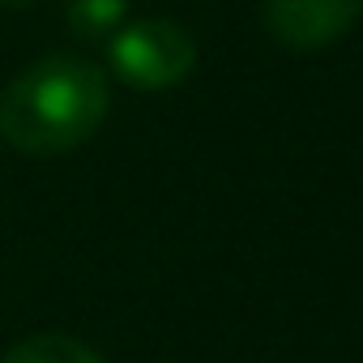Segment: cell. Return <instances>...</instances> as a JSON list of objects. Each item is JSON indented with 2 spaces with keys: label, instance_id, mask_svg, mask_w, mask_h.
<instances>
[{
  "label": "cell",
  "instance_id": "obj_1",
  "mask_svg": "<svg viewBox=\"0 0 363 363\" xmlns=\"http://www.w3.org/2000/svg\"><path fill=\"white\" fill-rule=\"evenodd\" d=\"M107 77L82 56H43L0 90V137L22 154H69L107 120Z\"/></svg>",
  "mask_w": 363,
  "mask_h": 363
},
{
  "label": "cell",
  "instance_id": "obj_2",
  "mask_svg": "<svg viewBox=\"0 0 363 363\" xmlns=\"http://www.w3.org/2000/svg\"><path fill=\"white\" fill-rule=\"evenodd\" d=\"M197 65V43L193 35L167 22V18H141L111 39V69L120 82L137 90H167L175 82H184Z\"/></svg>",
  "mask_w": 363,
  "mask_h": 363
},
{
  "label": "cell",
  "instance_id": "obj_3",
  "mask_svg": "<svg viewBox=\"0 0 363 363\" xmlns=\"http://www.w3.org/2000/svg\"><path fill=\"white\" fill-rule=\"evenodd\" d=\"M363 0H261V22L291 52H320L350 35Z\"/></svg>",
  "mask_w": 363,
  "mask_h": 363
},
{
  "label": "cell",
  "instance_id": "obj_4",
  "mask_svg": "<svg viewBox=\"0 0 363 363\" xmlns=\"http://www.w3.org/2000/svg\"><path fill=\"white\" fill-rule=\"evenodd\" d=\"M0 363H107V359L69 333H35V337L18 342Z\"/></svg>",
  "mask_w": 363,
  "mask_h": 363
},
{
  "label": "cell",
  "instance_id": "obj_5",
  "mask_svg": "<svg viewBox=\"0 0 363 363\" xmlns=\"http://www.w3.org/2000/svg\"><path fill=\"white\" fill-rule=\"evenodd\" d=\"M124 9H128V0H69L65 18L82 39H107V35H116Z\"/></svg>",
  "mask_w": 363,
  "mask_h": 363
},
{
  "label": "cell",
  "instance_id": "obj_6",
  "mask_svg": "<svg viewBox=\"0 0 363 363\" xmlns=\"http://www.w3.org/2000/svg\"><path fill=\"white\" fill-rule=\"evenodd\" d=\"M0 5H30V0H0Z\"/></svg>",
  "mask_w": 363,
  "mask_h": 363
}]
</instances>
